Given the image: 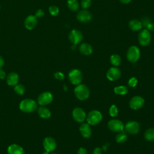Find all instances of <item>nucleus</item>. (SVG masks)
I'll list each match as a JSON object with an SVG mask.
<instances>
[{"label": "nucleus", "instance_id": "nucleus-1", "mask_svg": "<svg viewBox=\"0 0 154 154\" xmlns=\"http://www.w3.org/2000/svg\"><path fill=\"white\" fill-rule=\"evenodd\" d=\"M37 108V102L31 99H25L19 104V109L26 113L32 112Z\"/></svg>", "mask_w": 154, "mask_h": 154}, {"label": "nucleus", "instance_id": "nucleus-2", "mask_svg": "<svg viewBox=\"0 0 154 154\" xmlns=\"http://www.w3.org/2000/svg\"><path fill=\"white\" fill-rule=\"evenodd\" d=\"M75 95L80 100H84L88 99L90 96V90L85 84H79L76 86L74 90Z\"/></svg>", "mask_w": 154, "mask_h": 154}, {"label": "nucleus", "instance_id": "nucleus-3", "mask_svg": "<svg viewBox=\"0 0 154 154\" xmlns=\"http://www.w3.org/2000/svg\"><path fill=\"white\" fill-rule=\"evenodd\" d=\"M102 119V115L98 110L90 111L86 117V120L90 125H96L99 123Z\"/></svg>", "mask_w": 154, "mask_h": 154}, {"label": "nucleus", "instance_id": "nucleus-4", "mask_svg": "<svg viewBox=\"0 0 154 154\" xmlns=\"http://www.w3.org/2000/svg\"><path fill=\"white\" fill-rule=\"evenodd\" d=\"M140 57V51L136 46H131L127 51L126 58L128 60L132 63L137 62Z\"/></svg>", "mask_w": 154, "mask_h": 154}, {"label": "nucleus", "instance_id": "nucleus-5", "mask_svg": "<svg viewBox=\"0 0 154 154\" xmlns=\"http://www.w3.org/2000/svg\"><path fill=\"white\" fill-rule=\"evenodd\" d=\"M69 79L70 82L75 85H77L81 84L82 79V72L77 69L71 70L68 75Z\"/></svg>", "mask_w": 154, "mask_h": 154}, {"label": "nucleus", "instance_id": "nucleus-6", "mask_svg": "<svg viewBox=\"0 0 154 154\" xmlns=\"http://www.w3.org/2000/svg\"><path fill=\"white\" fill-rule=\"evenodd\" d=\"M152 37L151 34L146 29H144L140 31L138 36V42L140 45L143 46H147L151 42Z\"/></svg>", "mask_w": 154, "mask_h": 154}, {"label": "nucleus", "instance_id": "nucleus-7", "mask_svg": "<svg viewBox=\"0 0 154 154\" xmlns=\"http://www.w3.org/2000/svg\"><path fill=\"white\" fill-rule=\"evenodd\" d=\"M108 128L112 132H120L124 129L123 122L118 119H111L108 123Z\"/></svg>", "mask_w": 154, "mask_h": 154}, {"label": "nucleus", "instance_id": "nucleus-8", "mask_svg": "<svg viewBox=\"0 0 154 154\" xmlns=\"http://www.w3.org/2000/svg\"><path fill=\"white\" fill-rule=\"evenodd\" d=\"M124 128L126 132L135 135L139 132L140 130V125L139 123L136 121H129L126 123Z\"/></svg>", "mask_w": 154, "mask_h": 154}, {"label": "nucleus", "instance_id": "nucleus-9", "mask_svg": "<svg viewBox=\"0 0 154 154\" xmlns=\"http://www.w3.org/2000/svg\"><path fill=\"white\" fill-rule=\"evenodd\" d=\"M53 100V96L51 93L45 91L41 93L38 97V103L41 106H45L49 105Z\"/></svg>", "mask_w": 154, "mask_h": 154}, {"label": "nucleus", "instance_id": "nucleus-10", "mask_svg": "<svg viewBox=\"0 0 154 154\" xmlns=\"http://www.w3.org/2000/svg\"><path fill=\"white\" fill-rule=\"evenodd\" d=\"M72 117L76 122L78 123H83L86 118V114L82 108L76 107L72 111Z\"/></svg>", "mask_w": 154, "mask_h": 154}, {"label": "nucleus", "instance_id": "nucleus-11", "mask_svg": "<svg viewBox=\"0 0 154 154\" xmlns=\"http://www.w3.org/2000/svg\"><path fill=\"white\" fill-rule=\"evenodd\" d=\"M144 103V99L140 96H135L129 100V106L131 109L137 110L140 109Z\"/></svg>", "mask_w": 154, "mask_h": 154}, {"label": "nucleus", "instance_id": "nucleus-12", "mask_svg": "<svg viewBox=\"0 0 154 154\" xmlns=\"http://www.w3.org/2000/svg\"><path fill=\"white\" fill-rule=\"evenodd\" d=\"M106 76L108 80L111 81H115L120 78L121 71L117 67H112L108 70Z\"/></svg>", "mask_w": 154, "mask_h": 154}, {"label": "nucleus", "instance_id": "nucleus-13", "mask_svg": "<svg viewBox=\"0 0 154 154\" xmlns=\"http://www.w3.org/2000/svg\"><path fill=\"white\" fill-rule=\"evenodd\" d=\"M69 39L73 45H77L82 40L83 35L79 30L72 29L69 34Z\"/></svg>", "mask_w": 154, "mask_h": 154}, {"label": "nucleus", "instance_id": "nucleus-14", "mask_svg": "<svg viewBox=\"0 0 154 154\" xmlns=\"http://www.w3.org/2000/svg\"><path fill=\"white\" fill-rule=\"evenodd\" d=\"M43 144L46 152L48 153L54 151L57 147V143L55 140L51 137H46L43 140Z\"/></svg>", "mask_w": 154, "mask_h": 154}, {"label": "nucleus", "instance_id": "nucleus-15", "mask_svg": "<svg viewBox=\"0 0 154 154\" xmlns=\"http://www.w3.org/2000/svg\"><path fill=\"white\" fill-rule=\"evenodd\" d=\"M76 18L79 22L82 23H87L91 20L92 15L88 11L82 10L78 13Z\"/></svg>", "mask_w": 154, "mask_h": 154}, {"label": "nucleus", "instance_id": "nucleus-16", "mask_svg": "<svg viewBox=\"0 0 154 154\" xmlns=\"http://www.w3.org/2000/svg\"><path fill=\"white\" fill-rule=\"evenodd\" d=\"M79 131L81 135L85 138H89L91 135V129L90 125L87 123H82L79 127Z\"/></svg>", "mask_w": 154, "mask_h": 154}, {"label": "nucleus", "instance_id": "nucleus-17", "mask_svg": "<svg viewBox=\"0 0 154 154\" xmlns=\"http://www.w3.org/2000/svg\"><path fill=\"white\" fill-rule=\"evenodd\" d=\"M37 23V19L35 16L32 15H30L28 16L25 20V27L29 29H32L36 26Z\"/></svg>", "mask_w": 154, "mask_h": 154}, {"label": "nucleus", "instance_id": "nucleus-18", "mask_svg": "<svg viewBox=\"0 0 154 154\" xmlns=\"http://www.w3.org/2000/svg\"><path fill=\"white\" fill-rule=\"evenodd\" d=\"M8 154H25L23 148L16 144H13L8 146L7 149Z\"/></svg>", "mask_w": 154, "mask_h": 154}, {"label": "nucleus", "instance_id": "nucleus-19", "mask_svg": "<svg viewBox=\"0 0 154 154\" xmlns=\"http://www.w3.org/2000/svg\"><path fill=\"white\" fill-rule=\"evenodd\" d=\"M79 51L82 54L84 55H89L93 53V49L90 44L87 43H83L80 45L79 47Z\"/></svg>", "mask_w": 154, "mask_h": 154}, {"label": "nucleus", "instance_id": "nucleus-20", "mask_svg": "<svg viewBox=\"0 0 154 154\" xmlns=\"http://www.w3.org/2000/svg\"><path fill=\"white\" fill-rule=\"evenodd\" d=\"M19 76L15 72L10 73L7 77V83L8 85L14 86L18 84Z\"/></svg>", "mask_w": 154, "mask_h": 154}, {"label": "nucleus", "instance_id": "nucleus-21", "mask_svg": "<svg viewBox=\"0 0 154 154\" xmlns=\"http://www.w3.org/2000/svg\"><path fill=\"white\" fill-rule=\"evenodd\" d=\"M129 28L133 31H138L141 29L143 25L142 23L137 19H132L129 22Z\"/></svg>", "mask_w": 154, "mask_h": 154}, {"label": "nucleus", "instance_id": "nucleus-22", "mask_svg": "<svg viewBox=\"0 0 154 154\" xmlns=\"http://www.w3.org/2000/svg\"><path fill=\"white\" fill-rule=\"evenodd\" d=\"M37 112L38 116L44 119H48L50 118L51 116V112L50 110L47 108L46 107H45L44 106H42L39 107L37 109Z\"/></svg>", "mask_w": 154, "mask_h": 154}, {"label": "nucleus", "instance_id": "nucleus-23", "mask_svg": "<svg viewBox=\"0 0 154 154\" xmlns=\"http://www.w3.org/2000/svg\"><path fill=\"white\" fill-rule=\"evenodd\" d=\"M67 5L69 9L72 11H76L79 8V4L77 0H68Z\"/></svg>", "mask_w": 154, "mask_h": 154}, {"label": "nucleus", "instance_id": "nucleus-24", "mask_svg": "<svg viewBox=\"0 0 154 154\" xmlns=\"http://www.w3.org/2000/svg\"><path fill=\"white\" fill-rule=\"evenodd\" d=\"M144 138L148 141H154V128H150L147 129L144 134Z\"/></svg>", "mask_w": 154, "mask_h": 154}, {"label": "nucleus", "instance_id": "nucleus-25", "mask_svg": "<svg viewBox=\"0 0 154 154\" xmlns=\"http://www.w3.org/2000/svg\"><path fill=\"white\" fill-rule=\"evenodd\" d=\"M128 138V135L126 132L122 131L118 133V134L116 135V142L118 143H125Z\"/></svg>", "mask_w": 154, "mask_h": 154}, {"label": "nucleus", "instance_id": "nucleus-26", "mask_svg": "<svg viewBox=\"0 0 154 154\" xmlns=\"http://www.w3.org/2000/svg\"><path fill=\"white\" fill-rule=\"evenodd\" d=\"M122 58L118 54H113L110 57V62L112 65L115 67L119 66L121 63Z\"/></svg>", "mask_w": 154, "mask_h": 154}, {"label": "nucleus", "instance_id": "nucleus-27", "mask_svg": "<svg viewBox=\"0 0 154 154\" xmlns=\"http://www.w3.org/2000/svg\"><path fill=\"white\" fill-rule=\"evenodd\" d=\"M114 91L116 94L119 95H125L128 92V87L124 85L116 87L114 88Z\"/></svg>", "mask_w": 154, "mask_h": 154}, {"label": "nucleus", "instance_id": "nucleus-28", "mask_svg": "<svg viewBox=\"0 0 154 154\" xmlns=\"http://www.w3.org/2000/svg\"><path fill=\"white\" fill-rule=\"evenodd\" d=\"M14 91L19 95H22L25 93V87L21 84H17L14 86Z\"/></svg>", "mask_w": 154, "mask_h": 154}, {"label": "nucleus", "instance_id": "nucleus-29", "mask_svg": "<svg viewBox=\"0 0 154 154\" xmlns=\"http://www.w3.org/2000/svg\"><path fill=\"white\" fill-rule=\"evenodd\" d=\"M109 114L111 117H116L118 114V108L116 105H112L109 109Z\"/></svg>", "mask_w": 154, "mask_h": 154}, {"label": "nucleus", "instance_id": "nucleus-30", "mask_svg": "<svg viewBox=\"0 0 154 154\" xmlns=\"http://www.w3.org/2000/svg\"><path fill=\"white\" fill-rule=\"evenodd\" d=\"M49 11L52 16H57L59 13V8L55 5H51L49 8Z\"/></svg>", "mask_w": 154, "mask_h": 154}, {"label": "nucleus", "instance_id": "nucleus-31", "mask_svg": "<svg viewBox=\"0 0 154 154\" xmlns=\"http://www.w3.org/2000/svg\"><path fill=\"white\" fill-rule=\"evenodd\" d=\"M143 24H144V26L146 28V29H147L148 31H154V23L146 20V22H144Z\"/></svg>", "mask_w": 154, "mask_h": 154}, {"label": "nucleus", "instance_id": "nucleus-32", "mask_svg": "<svg viewBox=\"0 0 154 154\" xmlns=\"http://www.w3.org/2000/svg\"><path fill=\"white\" fill-rule=\"evenodd\" d=\"M138 83V80L135 77H131L128 81V85L131 87H135Z\"/></svg>", "mask_w": 154, "mask_h": 154}, {"label": "nucleus", "instance_id": "nucleus-33", "mask_svg": "<svg viewBox=\"0 0 154 154\" xmlns=\"http://www.w3.org/2000/svg\"><path fill=\"white\" fill-rule=\"evenodd\" d=\"M91 0H81V5L83 9H87L89 8L91 5Z\"/></svg>", "mask_w": 154, "mask_h": 154}, {"label": "nucleus", "instance_id": "nucleus-34", "mask_svg": "<svg viewBox=\"0 0 154 154\" xmlns=\"http://www.w3.org/2000/svg\"><path fill=\"white\" fill-rule=\"evenodd\" d=\"M54 77L58 80H63L64 78V75L63 73L60 72H57L54 73Z\"/></svg>", "mask_w": 154, "mask_h": 154}, {"label": "nucleus", "instance_id": "nucleus-35", "mask_svg": "<svg viewBox=\"0 0 154 154\" xmlns=\"http://www.w3.org/2000/svg\"><path fill=\"white\" fill-rule=\"evenodd\" d=\"M44 16V11L42 9L38 10L35 13V17H42Z\"/></svg>", "mask_w": 154, "mask_h": 154}, {"label": "nucleus", "instance_id": "nucleus-36", "mask_svg": "<svg viewBox=\"0 0 154 154\" xmlns=\"http://www.w3.org/2000/svg\"><path fill=\"white\" fill-rule=\"evenodd\" d=\"M77 154H87V151L84 147H79L77 150Z\"/></svg>", "mask_w": 154, "mask_h": 154}, {"label": "nucleus", "instance_id": "nucleus-37", "mask_svg": "<svg viewBox=\"0 0 154 154\" xmlns=\"http://www.w3.org/2000/svg\"><path fill=\"white\" fill-rule=\"evenodd\" d=\"M93 154H102V150L100 148L95 147L93 151Z\"/></svg>", "mask_w": 154, "mask_h": 154}, {"label": "nucleus", "instance_id": "nucleus-38", "mask_svg": "<svg viewBox=\"0 0 154 154\" xmlns=\"http://www.w3.org/2000/svg\"><path fill=\"white\" fill-rule=\"evenodd\" d=\"M5 77V72L1 69H0V79H4Z\"/></svg>", "mask_w": 154, "mask_h": 154}, {"label": "nucleus", "instance_id": "nucleus-39", "mask_svg": "<svg viewBox=\"0 0 154 154\" xmlns=\"http://www.w3.org/2000/svg\"><path fill=\"white\" fill-rule=\"evenodd\" d=\"M4 64V60L3 58L0 55V69L2 67H3Z\"/></svg>", "mask_w": 154, "mask_h": 154}, {"label": "nucleus", "instance_id": "nucleus-40", "mask_svg": "<svg viewBox=\"0 0 154 154\" xmlns=\"http://www.w3.org/2000/svg\"><path fill=\"white\" fill-rule=\"evenodd\" d=\"M122 4H129L131 0H119Z\"/></svg>", "mask_w": 154, "mask_h": 154}, {"label": "nucleus", "instance_id": "nucleus-41", "mask_svg": "<svg viewBox=\"0 0 154 154\" xmlns=\"http://www.w3.org/2000/svg\"><path fill=\"white\" fill-rule=\"evenodd\" d=\"M108 146H109V144H106L105 145L103 146V147H102L103 150L104 151H106V149H107V147H108Z\"/></svg>", "mask_w": 154, "mask_h": 154}, {"label": "nucleus", "instance_id": "nucleus-42", "mask_svg": "<svg viewBox=\"0 0 154 154\" xmlns=\"http://www.w3.org/2000/svg\"><path fill=\"white\" fill-rule=\"evenodd\" d=\"M51 154H58V153H51Z\"/></svg>", "mask_w": 154, "mask_h": 154}, {"label": "nucleus", "instance_id": "nucleus-43", "mask_svg": "<svg viewBox=\"0 0 154 154\" xmlns=\"http://www.w3.org/2000/svg\"><path fill=\"white\" fill-rule=\"evenodd\" d=\"M0 8H1V6H0Z\"/></svg>", "mask_w": 154, "mask_h": 154}]
</instances>
